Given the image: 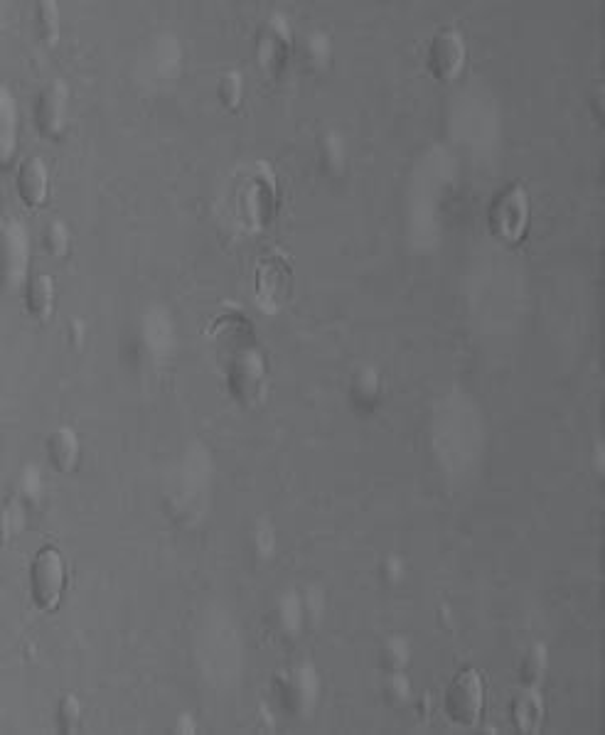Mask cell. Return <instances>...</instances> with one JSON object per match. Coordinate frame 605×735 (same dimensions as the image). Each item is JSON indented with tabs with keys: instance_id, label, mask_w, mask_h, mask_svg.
<instances>
[{
	"instance_id": "cell-14",
	"label": "cell",
	"mask_w": 605,
	"mask_h": 735,
	"mask_svg": "<svg viewBox=\"0 0 605 735\" xmlns=\"http://www.w3.org/2000/svg\"><path fill=\"white\" fill-rule=\"evenodd\" d=\"M57 723H60L62 733H74L79 723V701L77 696L67 694L57 706Z\"/></svg>"
},
{
	"instance_id": "cell-15",
	"label": "cell",
	"mask_w": 605,
	"mask_h": 735,
	"mask_svg": "<svg viewBox=\"0 0 605 735\" xmlns=\"http://www.w3.org/2000/svg\"><path fill=\"white\" fill-rule=\"evenodd\" d=\"M69 246V236L64 224L60 222H52L50 227L45 229V249L50 251L52 256H62Z\"/></svg>"
},
{
	"instance_id": "cell-13",
	"label": "cell",
	"mask_w": 605,
	"mask_h": 735,
	"mask_svg": "<svg viewBox=\"0 0 605 735\" xmlns=\"http://www.w3.org/2000/svg\"><path fill=\"white\" fill-rule=\"evenodd\" d=\"M219 99L227 109H237L239 101H242V77L239 72H227L219 82Z\"/></svg>"
},
{
	"instance_id": "cell-12",
	"label": "cell",
	"mask_w": 605,
	"mask_h": 735,
	"mask_svg": "<svg viewBox=\"0 0 605 735\" xmlns=\"http://www.w3.org/2000/svg\"><path fill=\"white\" fill-rule=\"evenodd\" d=\"M546 672V649L544 645H534L524 657L522 669H519V679L522 686H539Z\"/></svg>"
},
{
	"instance_id": "cell-8",
	"label": "cell",
	"mask_w": 605,
	"mask_h": 735,
	"mask_svg": "<svg viewBox=\"0 0 605 735\" xmlns=\"http://www.w3.org/2000/svg\"><path fill=\"white\" fill-rule=\"evenodd\" d=\"M542 721H544L542 694L537 691V686H524V691H519L515 704H512V723H515L517 733L522 735L539 733Z\"/></svg>"
},
{
	"instance_id": "cell-1",
	"label": "cell",
	"mask_w": 605,
	"mask_h": 735,
	"mask_svg": "<svg viewBox=\"0 0 605 735\" xmlns=\"http://www.w3.org/2000/svg\"><path fill=\"white\" fill-rule=\"evenodd\" d=\"M487 224L492 236L505 244H519L529 227V195L522 182H510L502 187L487 209Z\"/></svg>"
},
{
	"instance_id": "cell-3",
	"label": "cell",
	"mask_w": 605,
	"mask_h": 735,
	"mask_svg": "<svg viewBox=\"0 0 605 735\" xmlns=\"http://www.w3.org/2000/svg\"><path fill=\"white\" fill-rule=\"evenodd\" d=\"M64 586H67V566L57 546H42L30 566V593L32 603L42 613H52L60 605Z\"/></svg>"
},
{
	"instance_id": "cell-7",
	"label": "cell",
	"mask_w": 605,
	"mask_h": 735,
	"mask_svg": "<svg viewBox=\"0 0 605 735\" xmlns=\"http://www.w3.org/2000/svg\"><path fill=\"white\" fill-rule=\"evenodd\" d=\"M15 187H18L20 200L25 207L37 209L45 205L47 187H50V177H47V168L37 155H30L20 163L18 177H15Z\"/></svg>"
},
{
	"instance_id": "cell-4",
	"label": "cell",
	"mask_w": 605,
	"mask_h": 735,
	"mask_svg": "<svg viewBox=\"0 0 605 735\" xmlns=\"http://www.w3.org/2000/svg\"><path fill=\"white\" fill-rule=\"evenodd\" d=\"M465 64V40L455 28H443L433 35L428 45L426 67L438 82H451Z\"/></svg>"
},
{
	"instance_id": "cell-2",
	"label": "cell",
	"mask_w": 605,
	"mask_h": 735,
	"mask_svg": "<svg viewBox=\"0 0 605 735\" xmlns=\"http://www.w3.org/2000/svg\"><path fill=\"white\" fill-rule=\"evenodd\" d=\"M446 716L451 718L455 726L473 728L483 718L485 708V681L483 674L475 667H465L455 674L446 689Z\"/></svg>"
},
{
	"instance_id": "cell-11",
	"label": "cell",
	"mask_w": 605,
	"mask_h": 735,
	"mask_svg": "<svg viewBox=\"0 0 605 735\" xmlns=\"http://www.w3.org/2000/svg\"><path fill=\"white\" fill-rule=\"evenodd\" d=\"M35 25H37V35L42 37V42H47V45H55L57 35H60L57 5L50 3V0H45V3H37Z\"/></svg>"
},
{
	"instance_id": "cell-10",
	"label": "cell",
	"mask_w": 605,
	"mask_h": 735,
	"mask_svg": "<svg viewBox=\"0 0 605 735\" xmlns=\"http://www.w3.org/2000/svg\"><path fill=\"white\" fill-rule=\"evenodd\" d=\"M47 458L57 472H72L79 458V441L69 428H57L47 438Z\"/></svg>"
},
{
	"instance_id": "cell-6",
	"label": "cell",
	"mask_w": 605,
	"mask_h": 735,
	"mask_svg": "<svg viewBox=\"0 0 605 735\" xmlns=\"http://www.w3.org/2000/svg\"><path fill=\"white\" fill-rule=\"evenodd\" d=\"M288 52H291V32H288L283 18H271L259 35L261 64L271 74H278L283 64L288 62Z\"/></svg>"
},
{
	"instance_id": "cell-5",
	"label": "cell",
	"mask_w": 605,
	"mask_h": 735,
	"mask_svg": "<svg viewBox=\"0 0 605 735\" xmlns=\"http://www.w3.org/2000/svg\"><path fill=\"white\" fill-rule=\"evenodd\" d=\"M67 118V89L62 82L47 84L35 101V123L42 136L55 138L64 131Z\"/></svg>"
},
{
	"instance_id": "cell-9",
	"label": "cell",
	"mask_w": 605,
	"mask_h": 735,
	"mask_svg": "<svg viewBox=\"0 0 605 735\" xmlns=\"http://www.w3.org/2000/svg\"><path fill=\"white\" fill-rule=\"evenodd\" d=\"M52 300H55V283L47 273L35 271L25 288V308L35 320H47L52 313Z\"/></svg>"
}]
</instances>
